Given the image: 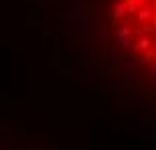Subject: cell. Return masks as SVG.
Instances as JSON below:
<instances>
[{
	"instance_id": "1",
	"label": "cell",
	"mask_w": 156,
	"mask_h": 150,
	"mask_svg": "<svg viewBox=\"0 0 156 150\" xmlns=\"http://www.w3.org/2000/svg\"><path fill=\"white\" fill-rule=\"evenodd\" d=\"M110 63L156 105V0H99Z\"/></svg>"
}]
</instances>
